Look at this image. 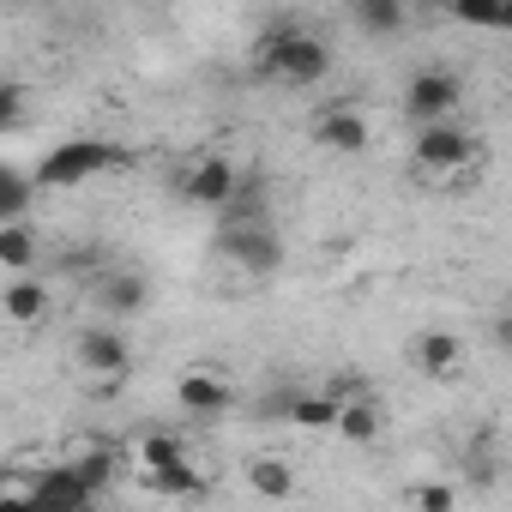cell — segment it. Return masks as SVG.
Segmentation results:
<instances>
[{
  "label": "cell",
  "instance_id": "cell-1",
  "mask_svg": "<svg viewBox=\"0 0 512 512\" xmlns=\"http://www.w3.org/2000/svg\"><path fill=\"white\" fill-rule=\"evenodd\" d=\"M253 73L308 91V85H320L332 73V49L314 31H302V25H272L266 43H260V55H253Z\"/></svg>",
  "mask_w": 512,
  "mask_h": 512
},
{
  "label": "cell",
  "instance_id": "cell-2",
  "mask_svg": "<svg viewBox=\"0 0 512 512\" xmlns=\"http://www.w3.org/2000/svg\"><path fill=\"white\" fill-rule=\"evenodd\" d=\"M121 163H127V151L109 145V139H61V145L37 163V181H43V187H85L91 175L121 169Z\"/></svg>",
  "mask_w": 512,
  "mask_h": 512
},
{
  "label": "cell",
  "instance_id": "cell-3",
  "mask_svg": "<svg viewBox=\"0 0 512 512\" xmlns=\"http://www.w3.org/2000/svg\"><path fill=\"white\" fill-rule=\"evenodd\" d=\"M410 157H416V169H428V175H452V169H470V163L482 157V145H476L464 127H452V121H422L416 139H410Z\"/></svg>",
  "mask_w": 512,
  "mask_h": 512
},
{
  "label": "cell",
  "instance_id": "cell-4",
  "mask_svg": "<svg viewBox=\"0 0 512 512\" xmlns=\"http://www.w3.org/2000/svg\"><path fill=\"white\" fill-rule=\"evenodd\" d=\"M464 103V79L452 67H416L410 85H404V115L422 127V121H452Z\"/></svg>",
  "mask_w": 512,
  "mask_h": 512
},
{
  "label": "cell",
  "instance_id": "cell-5",
  "mask_svg": "<svg viewBox=\"0 0 512 512\" xmlns=\"http://www.w3.org/2000/svg\"><path fill=\"white\" fill-rule=\"evenodd\" d=\"M103 488L85 476V464L73 458V464H49L31 488H25V506H37V512H85L91 500H97Z\"/></svg>",
  "mask_w": 512,
  "mask_h": 512
},
{
  "label": "cell",
  "instance_id": "cell-6",
  "mask_svg": "<svg viewBox=\"0 0 512 512\" xmlns=\"http://www.w3.org/2000/svg\"><path fill=\"white\" fill-rule=\"evenodd\" d=\"M217 247L229 253L247 278H272V272L284 266V241H278L272 217H266V223H241V229H217Z\"/></svg>",
  "mask_w": 512,
  "mask_h": 512
},
{
  "label": "cell",
  "instance_id": "cell-7",
  "mask_svg": "<svg viewBox=\"0 0 512 512\" xmlns=\"http://www.w3.org/2000/svg\"><path fill=\"white\" fill-rule=\"evenodd\" d=\"M235 187H241V169L229 163V157H193L181 175H175V193L187 199V205H205V211H223L229 199H235Z\"/></svg>",
  "mask_w": 512,
  "mask_h": 512
},
{
  "label": "cell",
  "instance_id": "cell-8",
  "mask_svg": "<svg viewBox=\"0 0 512 512\" xmlns=\"http://www.w3.org/2000/svg\"><path fill=\"white\" fill-rule=\"evenodd\" d=\"M314 139H320L326 151H338V157H356V151H368L374 127H368V115H362L356 103H332V109L314 115Z\"/></svg>",
  "mask_w": 512,
  "mask_h": 512
},
{
  "label": "cell",
  "instance_id": "cell-9",
  "mask_svg": "<svg viewBox=\"0 0 512 512\" xmlns=\"http://www.w3.org/2000/svg\"><path fill=\"white\" fill-rule=\"evenodd\" d=\"M79 362H85L91 374H109V380H115V374L133 368V344H127L115 326H85V332H79Z\"/></svg>",
  "mask_w": 512,
  "mask_h": 512
},
{
  "label": "cell",
  "instance_id": "cell-10",
  "mask_svg": "<svg viewBox=\"0 0 512 512\" xmlns=\"http://www.w3.org/2000/svg\"><path fill=\"white\" fill-rule=\"evenodd\" d=\"M97 302H103L109 320H127V314L151 308V284H145V272H103L97 278Z\"/></svg>",
  "mask_w": 512,
  "mask_h": 512
},
{
  "label": "cell",
  "instance_id": "cell-11",
  "mask_svg": "<svg viewBox=\"0 0 512 512\" xmlns=\"http://www.w3.org/2000/svg\"><path fill=\"white\" fill-rule=\"evenodd\" d=\"M175 398H181V410H187V416H223V410L235 404V392H229V380H217V374H205V368H193V374H181V386H175Z\"/></svg>",
  "mask_w": 512,
  "mask_h": 512
},
{
  "label": "cell",
  "instance_id": "cell-12",
  "mask_svg": "<svg viewBox=\"0 0 512 512\" xmlns=\"http://www.w3.org/2000/svg\"><path fill=\"white\" fill-rule=\"evenodd\" d=\"M350 19H356L362 37L386 43V37H404V25H410V0H356Z\"/></svg>",
  "mask_w": 512,
  "mask_h": 512
},
{
  "label": "cell",
  "instance_id": "cell-13",
  "mask_svg": "<svg viewBox=\"0 0 512 512\" xmlns=\"http://www.w3.org/2000/svg\"><path fill=\"white\" fill-rule=\"evenodd\" d=\"M380 428H386V416H380L374 392H350V398H344V410H338V434H344L350 446H374V440H380Z\"/></svg>",
  "mask_w": 512,
  "mask_h": 512
},
{
  "label": "cell",
  "instance_id": "cell-14",
  "mask_svg": "<svg viewBox=\"0 0 512 512\" xmlns=\"http://www.w3.org/2000/svg\"><path fill=\"white\" fill-rule=\"evenodd\" d=\"M43 314H49V284H37L31 272H13V284H7V320L37 326Z\"/></svg>",
  "mask_w": 512,
  "mask_h": 512
},
{
  "label": "cell",
  "instance_id": "cell-15",
  "mask_svg": "<svg viewBox=\"0 0 512 512\" xmlns=\"http://www.w3.org/2000/svg\"><path fill=\"white\" fill-rule=\"evenodd\" d=\"M458 362H464V344H458L452 332H428V338L416 344V368H422L428 380H452Z\"/></svg>",
  "mask_w": 512,
  "mask_h": 512
},
{
  "label": "cell",
  "instance_id": "cell-16",
  "mask_svg": "<svg viewBox=\"0 0 512 512\" xmlns=\"http://www.w3.org/2000/svg\"><path fill=\"white\" fill-rule=\"evenodd\" d=\"M37 175L31 169H0V223H19V217H31V199H37Z\"/></svg>",
  "mask_w": 512,
  "mask_h": 512
},
{
  "label": "cell",
  "instance_id": "cell-17",
  "mask_svg": "<svg viewBox=\"0 0 512 512\" xmlns=\"http://www.w3.org/2000/svg\"><path fill=\"white\" fill-rule=\"evenodd\" d=\"M446 13L470 31H512V0H446Z\"/></svg>",
  "mask_w": 512,
  "mask_h": 512
},
{
  "label": "cell",
  "instance_id": "cell-18",
  "mask_svg": "<svg viewBox=\"0 0 512 512\" xmlns=\"http://www.w3.org/2000/svg\"><path fill=\"white\" fill-rule=\"evenodd\" d=\"M0 266L7 272H31L37 266V229L19 217V223H0Z\"/></svg>",
  "mask_w": 512,
  "mask_h": 512
},
{
  "label": "cell",
  "instance_id": "cell-19",
  "mask_svg": "<svg viewBox=\"0 0 512 512\" xmlns=\"http://www.w3.org/2000/svg\"><path fill=\"white\" fill-rule=\"evenodd\" d=\"M247 482H253V494H260V500H290L296 494V470L284 458H260V464L247 470Z\"/></svg>",
  "mask_w": 512,
  "mask_h": 512
},
{
  "label": "cell",
  "instance_id": "cell-20",
  "mask_svg": "<svg viewBox=\"0 0 512 512\" xmlns=\"http://www.w3.org/2000/svg\"><path fill=\"white\" fill-rule=\"evenodd\" d=\"M145 488H151V494H187V500H199V494H205V482H199L193 458H187V464H169V470H145Z\"/></svg>",
  "mask_w": 512,
  "mask_h": 512
},
{
  "label": "cell",
  "instance_id": "cell-21",
  "mask_svg": "<svg viewBox=\"0 0 512 512\" xmlns=\"http://www.w3.org/2000/svg\"><path fill=\"white\" fill-rule=\"evenodd\" d=\"M139 464H145V470L187 464V446H181V434H145V440H139Z\"/></svg>",
  "mask_w": 512,
  "mask_h": 512
},
{
  "label": "cell",
  "instance_id": "cell-22",
  "mask_svg": "<svg viewBox=\"0 0 512 512\" xmlns=\"http://www.w3.org/2000/svg\"><path fill=\"white\" fill-rule=\"evenodd\" d=\"M19 127H25V85L7 79L0 85V133H19Z\"/></svg>",
  "mask_w": 512,
  "mask_h": 512
},
{
  "label": "cell",
  "instance_id": "cell-23",
  "mask_svg": "<svg viewBox=\"0 0 512 512\" xmlns=\"http://www.w3.org/2000/svg\"><path fill=\"white\" fill-rule=\"evenodd\" d=\"M410 500L428 506V512H446V506L458 500V488H452V482H422V488H410Z\"/></svg>",
  "mask_w": 512,
  "mask_h": 512
},
{
  "label": "cell",
  "instance_id": "cell-24",
  "mask_svg": "<svg viewBox=\"0 0 512 512\" xmlns=\"http://www.w3.org/2000/svg\"><path fill=\"white\" fill-rule=\"evenodd\" d=\"M494 338H500V350H512V314H500V320H494Z\"/></svg>",
  "mask_w": 512,
  "mask_h": 512
}]
</instances>
